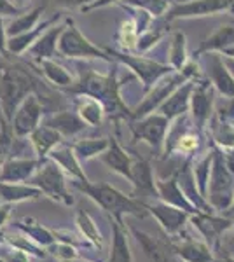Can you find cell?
Segmentation results:
<instances>
[{"label": "cell", "mask_w": 234, "mask_h": 262, "mask_svg": "<svg viewBox=\"0 0 234 262\" xmlns=\"http://www.w3.org/2000/svg\"><path fill=\"white\" fill-rule=\"evenodd\" d=\"M74 185L86 192L101 210L112 213V217L117 215H135V217H147L148 210L142 201L135 200L131 196L119 192L116 187L109 184H91V182H74Z\"/></svg>", "instance_id": "6da1fadb"}, {"label": "cell", "mask_w": 234, "mask_h": 262, "mask_svg": "<svg viewBox=\"0 0 234 262\" xmlns=\"http://www.w3.org/2000/svg\"><path fill=\"white\" fill-rule=\"evenodd\" d=\"M33 90H44V84L33 79L25 69L9 67L0 72V111L7 121L11 122L16 108Z\"/></svg>", "instance_id": "7a4b0ae2"}, {"label": "cell", "mask_w": 234, "mask_h": 262, "mask_svg": "<svg viewBox=\"0 0 234 262\" xmlns=\"http://www.w3.org/2000/svg\"><path fill=\"white\" fill-rule=\"evenodd\" d=\"M67 91L72 93H86L91 98L100 101L105 107V114L112 117H126L131 116V112L124 107V103L119 98V84L114 81V75L109 77H100L95 74H88L86 77H82V81L79 84H72L67 88Z\"/></svg>", "instance_id": "3957f363"}, {"label": "cell", "mask_w": 234, "mask_h": 262, "mask_svg": "<svg viewBox=\"0 0 234 262\" xmlns=\"http://www.w3.org/2000/svg\"><path fill=\"white\" fill-rule=\"evenodd\" d=\"M206 201L211 208L222 213L234 201V173L225 164L222 150H214Z\"/></svg>", "instance_id": "277c9868"}, {"label": "cell", "mask_w": 234, "mask_h": 262, "mask_svg": "<svg viewBox=\"0 0 234 262\" xmlns=\"http://www.w3.org/2000/svg\"><path fill=\"white\" fill-rule=\"evenodd\" d=\"M30 184L39 187L42 194L49 196L51 200L59 201L63 205L70 206L74 200L67 191V182H65V173L61 168L58 166L53 159H40V168H37V171L32 175Z\"/></svg>", "instance_id": "5b68a950"}, {"label": "cell", "mask_w": 234, "mask_h": 262, "mask_svg": "<svg viewBox=\"0 0 234 262\" xmlns=\"http://www.w3.org/2000/svg\"><path fill=\"white\" fill-rule=\"evenodd\" d=\"M58 53L61 54V56H70V58L93 56V58H103V60H107V56L98 48H95V46L79 32V28L75 27L72 19L69 21V28L61 32V39L58 42Z\"/></svg>", "instance_id": "8992f818"}, {"label": "cell", "mask_w": 234, "mask_h": 262, "mask_svg": "<svg viewBox=\"0 0 234 262\" xmlns=\"http://www.w3.org/2000/svg\"><path fill=\"white\" fill-rule=\"evenodd\" d=\"M42 112H44V107H42L39 96L28 95L19 103L11 119V128L14 137H28L40 124Z\"/></svg>", "instance_id": "52a82bcc"}, {"label": "cell", "mask_w": 234, "mask_h": 262, "mask_svg": "<svg viewBox=\"0 0 234 262\" xmlns=\"http://www.w3.org/2000/svg\"><path fill=\"white\" fill-rule=\"evenodd\" d=\"M145 206L148 213H152L157 219V222L161 224V227L164 229L166 234L173 236V238H178L182 234V231H184L185 224L189 222L190 213H187L173 205H168V203L161 200L147 203Z\"/></svg>", "instance_id": "ba28073f"}, {"label": "cell", "mask_w": 234, "mask_h": 262, "mask_svg": "<svg viewBox=\"0 0 234 262\" xmlns=\"http://www.w3.org/2000/svg\"><path fill=\"white\" fill-rule=\"evenodd\" d=\"M169 119L163 114L156 116H147L143 119H137V122L131 124V131L135 135V140H145L148 145L154 149H161L164 143L166 133H168Z\"/></svg>", "instance_id": "9c48e42d"}, {"label": "cell", "mask_w": 234, "mask_h": 262, "mask_svg": "<svg viewBox=\"0 0 234 262\" xmlns=\"http://www.w3.org/2000/svg\"><path fill=\"white\" fill-rule=\"evenodd\" d=\"M189 221L193 222V226L199 231L203 242L214 250L215 245L220 243L222 236L231 229L232 221L227 217H215L211 213H194L189 217Z\"/></svg>", "instance_id": "30bf717a"}, {"label": "cell", "mask_w": 234, "mask_h": 262, "mask_svg": "<svg viewBox=\"0 0 234 262\" xmlns=\"http://www.w3.org/2000/svg\"><path fill=\"white\" fill-rule=\"evenodd\" d=\"M135 185V191L131 194V198L142 201L143 205H147L148 200H159V192L156 187L154 180V170L151 168V164L147 161H133L131 164V180Z\"/></svg>", "instance_id": "8fae6325"}, {"label": "cell", "mask_w": 234, "mask_h": 262, "mask_svg": "<svg viewBox=\"0 0 234 262\" xmlns=\"http://www.w3.org/2000/svg\"><path fill=\"white\" fill-rule=\"evenodd\" d=\"M232 4H234V0H189V2L177 4V6L168 12V19L217 14V12H220L224 9H229Z\"/></svg>", "instance_id": "7c38bea8"}, {"label": "cell", "mask_w": 234, "mask_h": 262, "mask_svg": "<svg viewBox=\"0 0 234 262\" xmlns=\"http://www.w3.org/2000/svg\"><path fill=\"white\" fill-rule=\"evenodd\" d=\"M40 166L39 159L33 158H9L2 164L0 170V182L11 184H23L32 179V175Z\"/></svg>", "instance_id": "4fadbf2b"}, {"label": "cell", "mask_w": 234, "mask_h": 262, "mask_svg": "<svg viewBox=\"0 0 234 262\" xmlns=\"http://www.w3.org/2000/svg\"><path fill=\"white\" fill-rule=\"evenodd\" d=\"M156 187H157V192H159V200L168 203V205H173L177 208L184 210V212L194 215V213H201L198 208L190 203L189 200L185 198V194L182 192L180 185L177 182V177H169V179H164V180H156Z\"/></svg>", "instance_id": "5bb4252c"}, {"label": "cell", "mask_w": 234, "mask_h": 262, "mask_svg": "<svg viewBox=\"0 0 234 262\" xmlns=\"http://www.w3.org/2000/svg\"><path fill=\"white\" fill-rule=\"evenodd\" d=\"M184 79H185V75H182V77L178 75V77H169V79H166L164 82H161L159 86L148 95V98L145 101H142V103L135 108V112H131V117H133V119H143V117H147L156 107H159V105L163 103L164 98H168L169 91L175 90L178 84H182Z\"/></svg>", "instance_id": "9a60e30c"}, {"label": "cell", "mask_w": 234, "mask_h": 262, "mask_svg": "<svg viewBox=\"0 0 234 262\" xmlns=\"http://www.w3.org/2000/svg\"><path fill=\"white\" fill-rule=\"evenodd\" d=\"M206 69L208 77L219 88L220 93H224L229 98H234V77L224 65L222 58L215 53H206Z\"/></svg>", "instance_id": "2e32d148"}, {"label": "cell", "mask_w": 234, "mask_h": 262, "mask_svg": "<svg viewBox=\"0 0 234 262\" xmlns=\"http://www.w3.org/2000/svg\"><path fill=\"white\" fill-rule=\"evenodd\" d=\"M193 116L198 129H203L206 126L211 114V105H214V91L208 82H201L198 88L193 90Z\"/></svg>", "instance_id": "e0dca14e"}, {"label": "cell", "mask_w": 234, "mask_h": 262, "mask_svg": "<svg viewBox=\"0 0 234 262\" xmlns=\"http://www.w3.org/2000/svg\"><path fill=\"white\" fill-rule=\"evenodd\" d=\"M137 242L142 245L145 255L151 259V262H173L172 259V245H166L161 239L154 238V236L147 234L145 231H140L138 227H130Z\"/></svg>", "instance_id": "ac0fdd59"}, {"label": "cell", "mask_w": 234, "mask_h": 262, "mask_svg": "<svg viewBox=\"0 0 234 262\" xmlns=\"http://www.w3.org/2000/svg\"><path fill=\"white\" fill-rule=\"evenodd\" d=\"M172 250L184 262H214V250L203 239L185 238L184 242L172 245Z\"/></svg>", "instance_id": "d6986e66"}, {"label": "cell", "mask_w": 234, "mask_h": 262, "mask_svg": "<svg viewBox=\"0 0 234 262\" xmlns=\"http://www.w3.org/2000/svg\"><path fill=\"white\" fill-rule=\"evenodd\" d=\"M107 262H133V255L127 243L126 227L122 217L117 215L112 221V245H110V257Z\"/></svg>", "instance_id": "ffe728a7"}, {"label": "cell", "mask_w": 234, "mask_h": 262, "mask_svg": "<svg viewBox=\"0 0 234 262\" xmlns=\"http://www.w3.org/2000/svg\"><path fill=\"white\" fill-rule=\"evenodd\" d=\"M49 159H53L65 173H69L74 179H77L79 182H89L86 173L80 168V161L75 156V152L69 145H56L54 149H51L49 152Z\"/></svg>", "instance_id": "44dd1931"}, {"label": "cell", "mask_w": 234, "mask_h": 262, "mask_svg": "<svg viewBox=\"0 0 234 262\" xmlns=\"http://www.w3.org/2000/svg\"><path fill=\"white\" fill-rule=\"evenodd\" d=\"M122 61L127 63L133 70H137V74L142 77L143 84L145 88L152 86V82H156L161 75L168 74V67L164 65H159V63H154L151 60H145V58H135V56H130V54H117Z\"/></svg>", "instance_id": "7402d4cb"}, {"label": "cell", "mask_w": 234, "mask_h": 262, "mask_svg": "<svg viewBox=\"0 0 234 262\" xmlns=\"http://www.w3.org/2000/svg\"><path fill=\"white\" fill-rule=\"evenodd\" d=\"M101 161L107 164L110 170L121 173L122 177L131 180V164H133V161H131V158L126 154V150L119 145L116 138H110L107 150L101 154Z\"/></svg>", "instance_id": "603a6c76"}, {"label": "cell", "mask_w": 234, "mask_h": 262, "mask_svg": "<svg viewBox=\"0 0 234 262\" xmlns=\"http://www.w3.org/2000/svg\"><path fill=\"white\" fill-rule=\"evenodd\" d=\"M59 142H61V135L48 124H39L30 133V143H32L33 150L40 159L46 158L51 149H54Z\"/></svg>", "instance_id": "cb8c5ba5"}, {"label": "cell", "mask_w": 234, "mask_h": 262, "mask_svg": "<svg viewBox=\"0 0 234 262\" xmlns=\"http://www.w3.org/2000/svg\"><path fill=\"white\" fill-rule=\"evenodd\" d=\"M42 196V191L32 184H11V182H0V201L2 203H19L27 200H37Z\"/></svg>", "instance_id": "d4e9b609"}, {"label": "cell", "mask_w": 234, "mask_h": 262, "mask_svg": "<svg viewBox=\"0 0 234 262\" xmlns=\"http://www.w3.org/2000/svg\"><path fill=\"white\" fill-rule=\"evenodd\" d=\"M44 124H48L53 129H56L61 137H74V135H77L88 128V124L80 119V116L67 112V111L51 116L49 119H46Z\"/></svg>", "instance_id": "484cf974"}, {"label": "cell", "mask_w": 234, "mask_h": 262, "mask_svg": "<svg viewBox=\"0 0 234 262\" xmlns=\"http://www.w3.org/2000/svg\"><path fill=\"white\" fill-rule=\"evenodd\" d=\"M193 90H194V84L187 82L184 88L177 90L163 105H161L159 112L163 114L164 117H168V119H173V117L182 116V114L187 112V108H189L190 93H193Z\"/></svg>", "instance_id": "4316f807"}, {"label": "cell", "mask_w": 234, "mask_h": 262, "mask_svg": "<svg viewBox=\"0 0 234 262\" xmlns=\"http://www.w3.org/2000/svg\"><path fill=\"white\" fill-rule=\"evenodd\" d=\"M56 19H58V16H54L53 19L44 21V23L39 25V27H35V28H32V30L21 33V35L9 37V40H7V49H9V53H12V54H21L23 51L30 49L33 46V42H37V39L40 37V33H44L46 28H49L51 25H53Z\"/></svg>", "instance_id": "83f0119b"}, {"label": "cell", "mask_w": 234, "mask_h": 262, "mask_svg": "<svg viewBox=\"0 0 234 262\" xmlns=\"http://www.w3.org/2000/svg\"><path fill=\"white\" fill-rule=\"evenodd\" d=\"M16 229H19L25 236H28L33 243H37L39 247L48 248L49 245H53L56 242V236H54L53 231H49L48 227L40 226V224L33 222V221H21V222H14Z\"/></svg>", "instance_id": "f1b7e54d"}, {"label": "cell", "mask_w": 234, "mask_h": 262, "mask_svg": "<svg viewBox=\"0 0 234 262\" xmlns=\"http://www.w3.org/2000/svg\"><path fill=\"white\" fill-rule=\"evenodd\" d=\"M65 30V27H54L42 33V37L37 39L35 44L30 48V53L33 56H39L42 60H48V58L54 56V51H56V39L58 35H61V32Z\"/></svg>", "instance_id": "f546056e"}, {"label": "cell", "mask_w": 234, "mask_h": 262, "mask_svg": "<svg viewBox=\"0 0 234 262\" xmlns=\"http://www.w3.org/2000/svg\"><path fill=\"white\" fill-rule=\"evenodd\" d=\"M75 224H77L80 234H82L88 242H91L95 245L98 250H101V247H103V236H101L100 229H98V224L95 222V219L88 212H84V210H79L77 215H75Z\"/></svg>", "instance_id": "4dcf8cb0"}, {"label": "cell", "mask_w": 234, "mask_h": 262, "mask_svg": "<svg viewBox=\"0 0 234 262\" xmlns=\"http://www.w3.org/2000/svg\"><path fill=\"white\" fill-rule=\"evenodd\" d=\"M109 143L110 140H107V138H84V140H79L75 143L72 149H74L79 161H89L95 156L103 154L107 150Z\"/></svg>", "instance_id": "1f68e13d"}, {"label": "cell", "mask_w": 234, "mask_h": 262, "mask_svg": "<svg viewBox=\"0 0 234 262\" xmlns=\"http://www.w3.org/2000/svg\"><path fill=\"white\" fill-rule=\"evenodd\" d=\"M234 44V27H222L219 32L214 33L208 40H205L201 44V48L198 49L196 54L201 53H208L210 49H219V51H225L229 49Z\"/></svg>", "instance_id": "d6a6232c"}, {"label": "cell", "mask_w": 234, "mask_h": 262, "mask_svg": "<svg viewBox=\"0 0 234 262\" xmlns=\"http://www.w3.org/2000/svg\"><path fill=\"white\" fill-rule=\"evenodd\" d=\"M211 159H214V150L208 152L203 159H199L193 168L196 187H198L199 194H201L205 200H206V194H208V180H210V171H211Z\"/></svg>", "instance_id": "836d02e7"}, {"label": "cell", "mask_w": 234, "mask_h": 262, "mask_svg": "<svg viewBox=\"0 0 234 262\" xmlns=\"http://www.w3.org/2000/svg\"><path fill=\"white\" fill-rule=\"evenodd\" d=\"M44 11V7H39V9H35L33 12H27V14H19V16H16L14 19L9 23V27L6 28V32H7V35L9 37H16V35H21V33H25V32H28V30H32V28H35L37 27V21H39V14Z\"/></svg>", "instance_id": "e575fe53"}, {"label": "cell", "mask_w": 234, "mask_h": 262, "mask_svg": "<svg viewBox=\"0 0 234 262\" xmlns=\"http://www.w3.org/2000/svg\"><path fill=\"white\" fill-rule=\"evenodd\" d=\"M103 108L101 103L95 98H86L79 105V116L88 126H100L103 119Z\"/></svg>", "instance_id": "d590c367"}, {"label": "cell", "mask_w": 234, "mask_h": 262, "mask_svg": "<svg viewBox=\"0 0 234 262\" xmlns=\"http://www.w3.org/2000/svg\"><path fill=\"white\" fill-rule=\"evenodd\" d=\"M12 142H14V133H12L11 122L4 117L2 111H0V166L9 159Z\"/></svg>", "instance_id": "8d00e7d4"}, {"label": "cell", "mask_w": 234, "mask_h": 262, "mask_svg": "<svg viewBox=\"0 0 234 262\" xmlns=\"http://www.w3.org/2000/svg\"><path fill=\"white\" fill-rule=\"evenodd\" d=\"M6 242H7V245H11V247L18 248V250L32 253V255H35V257H42V259L46 257V252L42 250V247H39L37 243H33L32 239L25 234H18V236L6 234Z\"/></svg>", "instance_id": "74e56055"}, {"label": "cell", "mask_w": 234, "mask_h": 262, "mask_svg": "<svg viewBox=\"0 0 234 262\" xmlns=\"http://www.w3.org/2000/svg\"><path fill=\"white\" fill-rule=\"evenodd\" d=\"M42 69H44V74L48 75V79L51 82L58 84V86H72V77L70 74L65 69L58 67L56 63L49 61V60H42Z\"/></svg>", "instance_id": "f35d334b"}, {"label": "cell", "mask_w": 234, "mask_h": 262, "mask_svg": "<svg viewBox=\"0 0 234 262\" xmlns=\"http://www.w3.org/2000/svg\"><path fill=\"white\" fill-rule=\"evenodd\" d=\"M214 140L224 149H234V128L225 122L215 119L214 121Z\"/></svg>", "instance_id": "ab89813d"}, {"label": "cell", "mask_w": 234, "mask_h": 262, "mask_svg": "<svg viewBox=\"0 0 234 262\" xmlns=\"http://www.w3.org/2000/svg\"><path fill=\"white\" fill-rule=\"evenodd\" d=\"M46 250L51 252L53 255H56L58 259H61L63 262L72 260V259H77V257H79V253H77V250H75L74 245L67 243V242H59L58 243V239L53 245H49Z\"/></svg>", "instance_id": "60d3db41"}, {"label": "cell", "mask_w": 234, "mask_h": 262, "mask_svg": "<svg viewBox=\"0 0 234 262\" xmlns=\"http://www.w3.org/2000/svg\"><path fill=\"white\" fill-rule=\"evenodd\" d=\"M185 61V37L184 33H175L172 46V63L175 69H182Z\"/></svg>", "instance_id": "b9f144b4"}, {"label": "cell", "mask_w": 234, "mask_h": 262, "mask_svg": "<svg viewBox=\"0 0 234 262\" xmlns=\"http://www.w3.org/2000/svg\"><path fill=\"white\" fill-rule=\"evenodd\" d=\"M137 25L135 21H126L122 23V30H121V40H122V46L127 49L135 48L137 46Z\"/></svg>", "instance_id": "7bdbcfd3"}, {"label": "cell", "mask_w": 234, "mask_h": 262, "mask_svg": "<svg viewBox=\"0 0 234 262\" xmlns=\"http://www.w3.org/2000/svg\"><path fill=\"white\" fill-rule=\"evenodd\" d=\"M0 259H2V262H30L27 252L18 250V248L11 247V245L7 250L0 252Z\"/></svg>", "instance_id": "ee69618b"}, {"label": "cell", "mask_w": 234, "mask_h": 262, "mask_svg": "<svg viewBox=\"0 0 234 262\" xmlns=\"http://www.w3.org/2000/svg\"><path fill=\"white\" fill-rule=\"evenodd\" d=\"M130 2L135 4V6L148 7V11L154 12V14H161L166 9V6H168L166 0H130Z\"/></svg>", "instance_id": "f6af8a7d"}, {"label": "cell", "mask_w": 234, "mask_h": 262, "mask_svg": "<svg viewBox=\"0 0 234 262\" xmlns=\"http://www.w3.org/2000/svg\"><path fill=\"white\" fill-rule=\"evenodd\" d=\"M217 116H219L217 119L222 121V122L234 119V98L224 101V103L219 107V111H217Z\"/></svg>", "instance_id": "bcb514c9"}, {"label": "cell", "mask_w": 234, "mask_h": 262, "mask_svg": "<svg viewBox=\"0 0 234 262\" xmlns=\"http://www.w3.org/2000/svg\"><path fill=\"white\" fill-rule=\"evenodd\" d=\"M23 14V11L18 9L16 6H12L11 0H0V16H19Z\"/></svg>", "instance_id": "7dc6e473"}, {"label": "cell", "mask_w": 234, "mask_h": 262, "mask_svg": "<svg viewBox=\"0 0 234 262\" xmlns=\"http://www.w3.org/2000/svg\"><path fill=\"white\" fill-rule=\"evenodd\" d=\"M11 208H12L11 203H2V205H0V227H2L4 224L7 222V219L11 217Z\"/></svg>", "instance_id": "c3c4849f"}, {"label": "cell", "mask_w": 234, "mask_h": 262, "mask_svg": "<svg viewBox=\"0 0 234 262\" xmlns=\"http://www.w3.org/2000/svg\"><path fill=\"white\" fill-rule=\"evenodd\" d=\"M0 53L7 54V32L4 27V21L0 18Z\"/></svg>", "instance_id": "681fc988"}, {"label": "cell", "mask_w": 234, "mask_h": 262, "mask_svg": "<svg viewBox=\"0 0 234 262\" xmlns=\"http://www.w3.org/2000/svg\"><path fill=\"white\" fill-rule=\"evenodd\" d=\"M220 242L225 245V248H227V250L234 252V224L231 226V229H229V234L225 236V238L222 236V239H220Z\"/></svg>", "instance_id": "f907efd6"}, {"label": "cell", "mask_w": 234, "mask_h": 262, "mask_svg": "<svg viewBox=\"0 0 234 262\" xmlns=\"http://www.w3.org/2000/svg\"><path fill=\"white\" fill-rule=\"evenodd\" d=\"M54 2L61 7H77V6H80V4L89 2V0H54Z\"/></svg>", "instance_id": "816d5d0a"}, {"label": "cell", "mask_w": 234, "mask_h": 262, "mask_svg": "<svg viewBox=\"0 0 234 262\" xmlns=\"http://www.w3.org/2000/svg\"><path fill=\"white\" fill-rule=\"evenodd\" d=\"M222 61H224V65L227 67V70L231 72V75L234 77V56H231V58H222Z\"/></svg>", "instance_id": "f5cc1de1"}, {"label": "cell", "mask_w": 234, "mask_h": 262, "mask_svg": "<svg viewBox=\"0 0 234 262\" xmlns=\"http://www.w3.org/2000/svg\"><path fill=\"white\" fill-rule=\"evenodd\" d=\"M225 217L231 219V221H234V201H232V205L229 206L227 210H225Z\"/></svg>", "instance_id": "db71d44e"}, {"label": "cell", "mask_w": 234, "mask_h": 262, "mask_svg": "<svg viewBox=\"0 0 234 262\" xmlns=\"http://www.w3.org/2000/svg\"><path fill=\"white\" fill-rule=\"evenodd\" d=\"M27 2H30V0H11L12 6H16L18 9H21V6H23V4H27Z\"/></svg>", "instance_id": "11a10c76"}, {"label": "cell", "mask_w": 234, "mask_h": 262, "mask_svg": "<svg viewBox=\"0 0 234 262\" xmlns=\"http://www.w3.org/2000/svg\"><path fill=\"white\" fill-rule=\"evenodd\" d=\"M109 2H112V0H100V2L93 4V6H91V7H98V6H105V4H109Z\"/></svg>", "instance_id": "9f6ffc18"}, {"label": "cell", "mask_w": 234, "mask_h": 262, "mask_svg": "<svg viewBox=\"0 0 234 262\" xmlns=\"http://www.w3.org/2000/svg\"><path fill=\"white\" fill-rule=\"evenodd\" d=\"M4 242H6V234H4V232L0 231V245H2Z\"/></svg>", "instance_id": "6f0895ef"}, {"label": "cell", "mask_w": 234, "mask_h": 262, "mask_svg": "<svg viewBox=\"0 0 234 262\" xmlns=\"http://www.w3.org/2000/svg\"><path fill=\"white\" fill-rule=\"evenodd\" d=\"M67 262H89V260H82L80 257H77V259H72V260H67Z\"/></svg>", "instance_id": "680465c9"}, {"label": "cell", "mask_w": 234, "mask_h": 262, "mask_svg": "<svg viewBox=\"0 0 234 262\" xmlns=\"http://www.w3.org/2000/svg\"><path fill=\"white\" fill-rule=\"evenodd\" d=\"M182 2H189V0H182Z\"/></svg>", "instance_id": "91938a15"}, {"label": "cell", "mask_w": 234, "mask_h": 262, "mask_svg": "<svg viewBox=\"0 0 234 262\" xmlns=\"http://www.w3.org/2000/svg\"><path fill=\"white\" fill-rule=\"evenodd\" d=\"M178 262H184V260H182V259H180V260H178Z\"/></svg>", "instance_id": "94428289"}, {"label": "cell", "mask_w": 234, "mask_h": 262, "mask_svg": "<svg viewBox=\"0 0 234 262\" xmlns=\"http://www.w3.org/2000/svg\"><path fill=\"white\" fill-rule=\"evenodd\" d=\"M214 262H215V260H214Z\"/></svg>", "instance_id": "6125c7cd"}]
</instances>
